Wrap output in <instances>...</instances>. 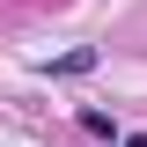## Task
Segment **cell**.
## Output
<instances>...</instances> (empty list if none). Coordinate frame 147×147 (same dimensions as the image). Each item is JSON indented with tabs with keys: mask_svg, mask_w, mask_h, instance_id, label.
<instances>
[{
	"mask_svg": "<svg viewBox=\"0 0 147 147\" xmlns=\"http://www.w3.org/2000/svg\"><path fill=\"white\" fill-rule=\"evenodd\" d=\"M88 66H96V44H81V52H59V59H52V74H88Z\"/></svg>",
	"mask_w": 147,
	"mask_h": 147,
	"instance_id": "obj_1",
	"label": "cell"
}]
</instances>
